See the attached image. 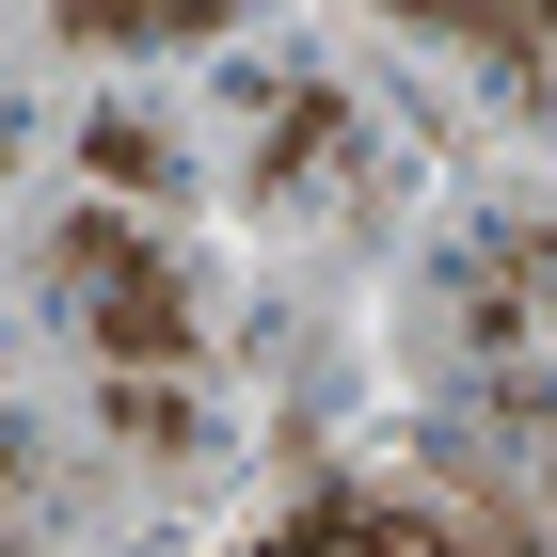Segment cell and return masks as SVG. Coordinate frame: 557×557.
<instances>
[{
  "label": "cell",
  "instance_id": "obj_1",
  "mask_svg": "<svg viewBox=\"0 0 557 557\" xmlns=\"http://www.w3.org/2000/svg\"><path fill=\"white\" fill-rule=\"evenodd\" d=\"M33 271H48V302H64V335H81L96 367H191V350H208V302H191V271H175L160 239H128L112 208L48 223V239H33Z\"/></svg>",
  "mask_w": 557,
  "mask_h": 557
},
{
  "label": "cell",
  "instance_id": "obj_2",
  "mask_svg": "<svg viewBox=\"0 0 557 557\" xmlns=\"http://www.w3.org/2000/svg\"><path fill=\"white\" fill-rule=\"evenodd\" d=\"M446 350H478V367H525V350H557V223L542 208H478L462 239H446Z\"/></svg>",
  "mask_w": 557,
  "mask_h": 557
},
{
  "label": "cell",
  "instance_id": "obj_3",
  "mask_svg": "<svg viewBox=\"0 0 557 557\" xmlns=\"http://www.w3.org/2000/svg\"><path fill=\"white\" fill-rule=\"evenodd\" d=\"M239 557H478L446 510H414V494H367V478H319V494H287L271 525H239Z\"/></svg>",
  "mask_w": 557,
  "mask_h": 557
},
{
  "label": "cell",
  "instance_id": "obj_4",
  "mask_svg": "<svg viewBox=\"0 0 557 557\" xmlns=\"http://www.w3.org/2000/svg\"><path fill=\"white\" fill-rule=\"evenodd\" d=\"M350 160H367V128H350V96L335 81H271V128H256V208H335Z\"/></svg>",
  "mask_w": 557,
  "mask_h": 557
},
{
  "label": "cell",
  "instance_id": "obj_5",
  "mask_svg": "<svg viewBox=\"0 0 557 557\" xmlns=\"http://www.w3.org/2000/svg\"><path fill=\"white\" fill-rule=\"evenodd\" d=\"M478 478L510 494V525H557V383H510L478 414Z\"/></svg>",
  "mask_w": 557,
  "mask_h": 557
},
{
  "label": "cell",
  "instance_id": "obj_6",
  "mask_svg": "<svg viewBox=\"0 0 557 557\" xmlns=\"http://www.w3.org/2000/svg\"><path fill=\"white\" fill-rule=\"evenodd\" d=\"M96 414H112V446H144V462H208V398H191V367H112Z\"/></svg>",
  "mask_w": 557,
  "mask_h": 557
},
{
  "label": "cell",
  "instance_id": "obj_7",
  "mask_svg": "<svg viewBox=\"0 0 557 557\" xmlns=\"http://www.w3.org/2000/svg\"><path fill=\"white\" fill-rule=\"evenodd\" d=\"M48 33L64 48H208V33H239V0H48Z\"/></svg>",
  "mask_w": 557,
  "mask_h": 557
},
{
  "label": "cell",
  "instance_id": "obj_8",
  "mask_svg": "<svg viewBox=\"0 0 557 557\" xmlns=\"http://www.w3.org/2000/svg\"><path fill=\"white\" fill-rule=\"evenodd\" d=\"M383 16H414V33H446V48H478L494 81H525V64H542V33H557V0H383Z\"/></svg>",
  "mask_w": 557,
  "mask_h": 557
},
{
  "label": "cell",
  "instance_id": "obj_9",
  "mask_svg": "<svg viewBox=\"0 0 557 557\" xmlns=\"http://www.w3.org/2000/svg\"><path fill=\"white\" fill-rule=\"evenodd\" d=\"M81 175L128 208V191H175V128H144V112H96L81 128Z\"/></svg>",
  "mask_w": 557,
  "mask_h": 557
},
{
  "label": "cell",
  "instance_id": "obj_10",
  "mask_svg": "<svg viewBox=\"0 0 557 557\" xmlns=\"http://www.w3.org/2000/svg\"><path fill=\"white\" fill-rule=\"evenodd\" d=\"M16 478H33V446H16V398H0V510H16Z\"/></svg>",
  "mask_w": 557,
  "mask_h": 557
},
{
  "label": "cell",
  "instance_id": "obj_11",
  "mask_svg": "<svg viewBox=\"0 0 557 557\" xmlns=\"http://www.w3.org/2000/svg\"><path fill=\"white\" fill-rule=\"evenodd\" d=\"M0 160H16V112H0Z\"/></svg>",
  "mask_w": 557,
  "mask_h": 557
},
{
  "label": "cell",
  "instance_id": "obj_12",
  "mask_svg": "<svg viewBox=\"0 0 557 557\" xmlns=\"http://www.w3.org/2000/svg\"><path fill=\"white\" fill-rule=\"evenodd\" d=\"M0 557H16V542H0Z\"/></svg>",
  "mask_w": 557,
  "mask_h": 557
}]
</instances>
